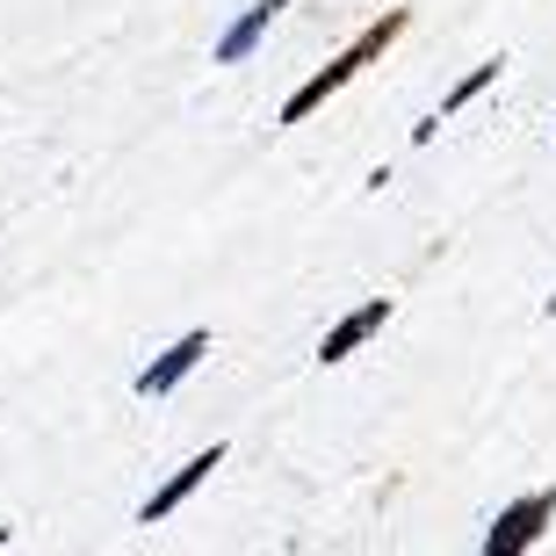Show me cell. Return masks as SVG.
Returning <instances> with one entry per match:
<instances>
[{
    "instance_id": "6",
    "label": "cell",
    "mask_w": 556,
    "mask_h": 556,
    "mask_svg": "<svg viewBox=\"0 0 556 556\" xmlns=\"http://www.w3.org/2000/svg\"><path fill=\"white\" fill-rule=\"evenodd\" d=\"M282 8H289V0H253L247 15H239V22H231V29H225V37H217V51H210V59H217V65H239V59H247V51H253V43L268 37V22L282 15Z\"/></svg>"
},
{
    "instance_id": "7",
    "label": "cell",
    "mask_w": 556,
    "mask_h": 556,
    "mask_svg": "<svg viewBox=\"0 0 556 556\" xmlns=\"http://www.w3.org/2000/svg\"><path fill=\"white\" fill-rule=\"evenodd\" d=\"M492 80H498V59L470 65V73H463V80H455V94H448V102H441V124H448L455 109H470V102H477V94H484V87H492Z\"/></svg>"
},
{
    "instance_id": "1",
    "label": "cell",
    "mask_w": 556,
    "mask_h": 556,
    "mask_svg": "<svg viewBox=\"0 0 556 556\" xmlns=\"http://www.w3.org/2000/svg\"><path fill=\"white\" fill-rule=\"evenodd\" d=\"M405 22H413L405 8H383V22H369V29H362V37H354L348 51H340V59H332V65H318V73H311V80L296 87V94H289V102H282V124H304L311 109L326 102V94H340V87H348V80H354V73H362L369 59H383V51H391V43L405 37Z\"/></svg>"
},
{
    "instance_id": "4",
    "label": "cell",
    "mask_w": 556,
    "mask_h": 556,
    "mask_svg": "<svg viewBox=\"0 0 556 556\" xmlns=\"http://www.w3.org/2000/svg\"><path fill=\"white\" fill-rule=\"evenodd\" d=\"M203 354H210V332H181V340H174V348H166L160 362L138 376V397H166L188 369H195V362H203Z\"/></svg>"
},
{
    "instance_id": "9",
    "label": "cell",
    "mask_w": 556,
    "mask_h": 556,
    "mask_svg": "<svg viewBox=\"0 0 556 556\" xmlns=\"http://www.w3.org/2000/svg\"><path fill=\"white\" fill-rule=\"evenodd\" d=\"M549 318H556V296H549Z\"/></svg>"
},
{
    "instance_id": "3",
    "label": "cell",
    "mask_w": 556,
    "mask_h": 556,
    "mask_svg": "<svg viewBox=\"0 0 556 556\" xmlns=\"http://www.w3.org/2000/svg\"><path fill=\"white\" fill-rule=\"evenodd\" d=\"M217 463H225V448H217V441H210V448L195 455V463H181V470L166 477L160 492L144 498V506H138V520H144V528H152V520H166V514H174V506H181L188 492H203V484H210V470H217Z\"/></svg>"
},
{
    "instance_id": "5",
    "label": "cell",
    "mask_w": 556,
    "mask_h": 556,
    "mask_svg": "<svg viewBox=\"0 0 556 556\" xmlns=\"http://www.w3.org/2000/svg\"><path fill=\"white\" fill-rule=\"evenodd\" d=\"M383 318H391V296H369L362 311H348V318H340V326L326 332V348H318V362H348V354L362 348L369 332H383Z\"/></svg>"
},
{
    "instance_id": "8",
    "label": "cell",
    "mask_w": 556,
    "mask_h": 556,
    "mask_svg": "<svg viewBox=\"0 0 556 556\" xmlns=\"http://www.w3.org/2000/svg\"><path fill=\"white\" fill-rule=\"evenodd\" d=\"M0 549H8V528H0Z\"/></svg>"
},
{
    "instance_id": "2",
    "label": "cell",
    "mask_w": 556,
    "mask_h": 556,
    "mask_svg": "<svg viewBox=\"0 0 556 556\" xmlns=\"http://www.w3.org/2000/svg\"><path fill=\"white\" fill-rule=\"evenodd\" d=\"M556 520V492H528L514 498L506 514H498V528L484 535V556H520V549H535V535Z\"/></svg>"
}]
</instances>
